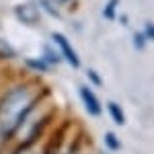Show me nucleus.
Returning <instances> with one entry per match:
<instances>
[{
	"instance_id": "obj_3",
	"label": "nucleus",
	"mask_w": 154,
	"mask_h": 154,
	"mask_svg": "<svg viewBox=\"0 0 154 154\" xmlns=\"http://www.w3.org/2000/svg\"><path fill=\"white\" fill-rule=\"evenodd\" d=\"M14 14H17V19L25 25H35L37 21H39V11H37L31 2L19 4V6L14 8Z\"/></svg>"
},
{
	"instance_id": "obj_4",
	"label": "nucleus",
	"mask_w": 154,
	"mask_h": 154,
	"mask_svg": "<svg viewBox=\"0 0 154 154\" xmlns=\"http://www.w3.org/2000/svg\"><path fill=\"white\" fill-rule=\"evenodd\" d=\"M80 99H82L84 107H86V111H88L91 115H101V103H99L97 95L91 91V88L80 86Z\"/></svg>"
},
{
	"instance_id": "obj_9",
	"label": "nucleus",
	"mask_w": 154,
	"mask_h": 154,
	"mask_svg": "<svg viewBox=\"0 0 154 154\" xmlns=\"http://www.w3.org/2000/svg\"><path fill=\"white\" fill-rule=\"evenodd\" d=\"M60 2H68V0H60Z\"/></svg>"
},
{
	"instance_id": "obj_8",
	"label": "nucleus",
	"mask_w": 154,
	"mask_h": 154,
	"mask_svg": "<svg viewBox=\"0 0 154 154\" xmlns=\"http://www.w3.org/2000/svg\"><path fill=\"white\" fill-rule=\"evenodd\" d=\"M115 4H117V0H113V2H109V6H107V11H105V17L107 19H111V17H113V14H115Z\"/></svg>"
},
{
	"instance_id": "obj_5",
	"label": "nucleus",
	"mask_w": 154,
	"mask_h": 154,
	"mask_svg": "<svg viewBox=\"0 0 154 154\" xmlns=\"http://www.w3.org/2000/svg\"><path fill=\"white\" fill-rule=\"evenodd\" d=\"M107 109H109L111 119H113L117 125H123V123H125V115H123V111H121V107H119L117 103H109V105H107Z\"/></svg>"
},
{
	"instance_id": "obj_1",
	"label": "nucleus",
	"mask_w": 154,
	"mask_h": 154,
	"mask_svg": "<svg viewBox=\"0 0 154 154\" xmlns=\"http://www.w3.org/2000/svg\"><path fill=\"white\" fill-rule=\"evenodd\" d=\"M35 101L31 86H14L0 101V138H8L19 130Z\"/></svg>"
},
{
	"instance_id": "obj_6",
	"label": "nucleus",
	"mask_w": 154,
	"mask_h": 154,
	"mask_svg": "<svg viewBox=\"0 0 154 154\" xmlns=\"http://www.w3.org/2000/svg\"><path fill=\"white\" fill-rule=\"evenodd\" d=\"M105 142H107V148H109V150H119V148H121L117 136L111 134V131H107V134H105Z\"/></svg>"
},
{
	"instance_id": "obj_2",
	"label": "nucleus",
	"mask_w": 154,
	"mask_h": 154,
	"mask_svg": "<svg viewBox=\"0 0 154 154\" xmlns=\"http://www.w3.org/2000/svg\"><path fill=\"white\" fill-rule=\"evenodd\" d=\"M54 41L58 43V48H60V51H62L64 60H66L70 66L78 68V66H80V60H78V56H76V51L72 49L70 41H68V39H66L64 35H60V33H56V35H54Z\"/></svg>"
},
{
	"instance_id": "obj_7",
	"label": "nucleus",
	"mask_w": 154,
	"mask_h": 154,
	"mask_svg": "<svg viewBox=\"0 0 154 154\" xmlns=\"http://www.w3.org/2000/svg\"><path fill=\"white\" fill-rule=\"evenodd\" d=\"M88 76H91V80H93V82H95L97 86H101V84H103V80H101V76H99V74H97L95 70H88Z\"/></svg>"
}]
</instances>
